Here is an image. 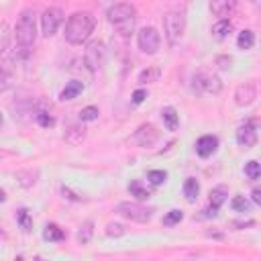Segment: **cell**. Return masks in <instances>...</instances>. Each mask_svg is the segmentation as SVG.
Instances as JSON below:
<instances>
[{
  "label": "cell",
  "instance_id": "cell-1",
  "mask_svg": "<svg viewBox=\"0 0 261 261\" xmlns=\"http://www.w3.org/2000/svg\"><path fill=\"white\" fill-rule=\"evenodd\" d=\"M94 27H96L94 14L88 10H77L65 22V41L71 45H82L90 39V35L94 33Z\"/></svg>",
  "mask_w": 261,
  "mask_h": 261
},
{
  "label": "cell",
  "instance_id": "cell-2",
  "mask_svg": "<svg viewBox=\"0 0 261 261\" xmlns=\"http://www.w3.org/2000/svg\"><path fill=\"white\" fill-rule=\"evenodd\" d=\"M106 18L108 22L116 29V33L124 39H128L135 31V22H137V8L133 4H126V2H118V4H112L108 10H106Z\"/></svg>",
  "mask_w": 261,
  "mask_h": 261
},
{
  "label": "cell",
  "instance_id": "cell-3",
  "mask_svg": "<svg viewBox=\"0 0 261 261\" xmlns=\"http://www.w3.org/2000/svg\"><path fill=\"white\" fill-rule=\"evenodd\" d=\"M14 39L20 51H29L37 39V20H35V12L31 8H24L18 14L16 27H14Z\"/></svg>",
  "mask_w": 261,
  "mask_h": 261
},
{
  "label": "cell",
  "instance_id": "cell-4",
  "mask_svg": "<svg viewBox=\"0 0 261 261\" xmlns=\"http://www.w3.org/2000/svg\"><path fill=\"white\" fill-rule=\"evenodd\" d=\"M186 29V16L181 10H167L163 14V35L169 47H175Z\"/></svg>",
  "mask_w": 261,
  "mask_h": 261
},
{
  "label": "cell",
  "instance_id": "cell-5",
  "mask_svg": "<svg viewBox=\"0 0 261 261\" xmlns=\"http://www.w3.org/2000/svg\"><path fill=\"white\" fill-rule=\"evenodd\" d=\"M116 212L133 222H149L155 210L147 208L143 204H137V202H120V204H116Z\"/></svg>",
  "mask_w": 261,
  "mask_h": 261
},
{
  "label": "cell",
  "instance_id": "cell-6",
  "mask_svg": "<svg viewBox=\"0 0 261 261\" xmlns=\"http://www.w3.org/2000/svg\"><path fill=\"white\" fill-rule=\"evenodd\" d=\"M194 92L198 94H218L222 90V82L218 75L214 73H206V71H198L194 75V84H192Z\"/></svg>",
  "mask_w": 261,
  "mask_h": 261
},
{
  "label": "cell",
  "instance_id": "cell-7",
  "mask_svg": "<svg viewBox=\"0 0 261 261\" xmlns=\"http://www.w3.org/2000/svg\"><path fill=\"white\" fill-rule=\"evenodd\" d=\"M137 43H139V49L147 55H155L159 51V45H161V37L157 33L155 27H143L137 35Z\"/></svg>",
  "mask_w": 261,
  "mask_h": 261
},
{
  "label": "cell",
  "instance_id": "cell-8",
  "mask_svg": "<svg viewBox=\"0 0 261 261\" xmlns=\"http://www.w3.org/2000/svg\"><path fill=\"white\" fill-rule=\"evenodd\" d=\"M106 59V47L102 41H92L84 51V63L90 71H98L104 65Z\"/></svg>",
  "mask_w": 261,
  "mask_h": 261
},
{
  "label": "cell",
  "instance_id": "cell-9",
  "mask_svg": "<svg viewBox=\"0 0 261 261\" xmlns=\"http://www.w3.org/2000/svg\"><path fill=\"white\" fill-rule=\"evenodd\" d=\"M61 22H63V10L61 8L49 6V8L43 10V14H41V29H43V35L45 37L55 35Z\"/></svg>",
  "mask_w": 261,
  "mask_h": 261
},
{
  "label": "cell",
  "instance_id": "cell-10",
  "mask_svg": "<svg viewBox=\"0 0 261 261\" xmlns=\"http://www.w3.org/2000/svg\"><path fill=\"white\" fill-rule=\"evenodd\" d=\"M133 139H135L141 147H151V145H155V143L159 141V130H157L151 122H145V124H141V126L135 130Z\"/></svg>",
  "mask_w": 261,
  "mask_h": 261
},
{
  "label": "cell",
  "instance_id": "cell-11",
  "mask_svg": "<svg viewBox=\"0 0 261 261\" xmlns=\"http://www.w3.org/2000/svg\"><path fill=\"white\" fill-rule=\"evenodd\" d=\"M255 98H257V86H255V82H245V84L237 86V90H234V102L239 106H249V104L255 102Z\"/></svg>",
  "mask_w": 261,
  "mask_h": 261
},
{
  "label": "cell",
  "instance_id": "cell-12",
  "mask_svg": "<svg viewBox=\"0 0 261 261\" xmlns=\"http://www.w3.org/2000/svg\"><path fill=\"white\" fill-rule=\"evenodd\" d=\"M237 143L245 149H251L255 143H257V130H255V124L253 122H245L237 128Z\"/></svg>",
  "mask_w": 261,
  "mask_h": 261
},
{
  "label": "cell",
  "instance_id": "cell-13",
  "mask_svg": "<svg viewBox=\"0 0 261 261\" xmlns=\"http://www.w3.org/2000/svg\"><path fill=\"white\" fill-rule=\"evenodd\" d=\"M194 147H196V153L206 159V157H210V155L216 153V149H218V137L216 135H202L196 141Z\"/></svg>",
  "mask_w": 261,
  "mask_h": 261
},
{
  "label": "cell",
  "instance_id": "cell-14",
  "mask_svg": "<svg viewBox=\"0 0 261 261\" xmlns=\"http://www.w3.org/2000/svg\"><path fill=\"white\" fill-rule=\"evenodd\" d=\"M226 196H228V190H226V186H216L214 190H210V196H208V202H210V206L204 210V212H206V216H216V210H218V208L224 204Z\"/></svg>",
  "mask_w": 261,
  "mask_h": 261
},
{
  "label": "cell",
  "instance_id": "cell-15",
  "mask_svg": "<svg viewBox=\"0 0 261 261\" xmlns=\"http://www.w3.org/2000/svg\"><path fill=\"white\" fill-rule=\"evenodd\" d=\"M234 2L232 0H214L210 2V12L214 16H220V20H224V16H230L232 10H234Z\"/></svg>",
  "mask_w": 261,
  "mask_h": 261
},
{
  "label": "cell",
  "instance_id": "cell-16",
  "mask_svg": "<svg viewBox=\"0 0 261 261\" xmlns=\"http://www.w3.org/2000/svg\"><path fill=\"white\" fill-rule=\"evenodd\" d=\"M82 90H84V84H82V82H77V80L67 82V84H65V88L59 92V100H61V102L73 100V98H77V96L82 94Z\"/></svg>",
  "mask_w": 261,
  "mask_h": 261
},
{
  "label": "cell",
  "instance_id": "cell-17",
  "mask_svg": "<svg viewBox=\"0 0 261 261\" xmlns=\"http://www.w3.org/2000/svg\"><path fill=\"white\" fill-rule=\"evenodd\" d=\"M84 137H86V130H84L82 124H71V126H67L65 135H63L65 143H69V145H80V143L84 141Z\"/></svg>",
  "mask_w": 261,
  "mask_h": 261
},
{
  "label": "cell",
  "instance_id": "cell-18",
  "mask_svg": "<svg viewBox=\"0 0 261 261\" xmlns=\"http://www.w3.org/2000/svg\"><path fill=\"white\" fill-rule=\"evenodd\" d=\"M161 118H163V122H165V126L169 130H175L177 124H179V114H177V110L173 106H165L161 110Z\"/></svg>",
  "mask_w": 261,
  "mask_h": 261
},
{
  "label": "cell",
  "instance_id": "cell-19",
  "mask_svg": "<svg viewBox=\"0 0 261 261\" xmlns=\"http://www.w3.org/2000/svg\"><path fill=\"white\" fill-rule=\"evenodd\" d=\"M198 194H200V184L196 177H186L184 181V196L188 202H196L198 200Z\"/></svg>",
  "mask_w": 261,
  "mask_h": 261
},
{
  "label": "cell",
  "instance_id": "cell-20",
  "mask_svg": "<svg viewBox=\"0 0 261 261\" xmlns=\"http://www.w3.org/2000/svg\"><path fill=\"white\" fill-rule=\"evenodd\" d=\"M12 67H10V61H4L0 65V92H6L10 86H12Z\"/></svg>",
  "mask_w": 261,
  "mask_h": 261
},
{
  "label": "cell",
  "instance_id": "cell-21",
  "mask_svg": "<svg viewBox=\"0 0 261 261\" xmlns=\"http://www.w3.org/2000/svg\"><path fill=\"white\" fill-rule=\"evenodd\" d=\"M10 39H12V31H10L8 22H6V20H0V57L8 51Z\"/></svg>",
  "mask_w": 261,
  "mask_h": 261
},
{
  "label": "cell",
  "instance_id": "cell-22",
  "mask_svg": "<svg viewBox=\"0 0 261 261\" xmlns=\"http://www.w3.org/2000/svg\"><path fill=\"white\" fill-rule=\"evenodd\" d=\"M230 31H232V24H230V20H228V18L218 20V22H214V24H212V35H214L218 41L226 39V37L230 35Z\"/></svg>",
  "mask_w": 261,
  "mask_h": 261
},
{
  "label": "cell",
  "instance_id": "cell-23",
  "mask_svg": "<svg viewBox=\"0 0 261 261\" xmlns=\"http://www.w3.org/2000/svg\"><path fill=\"white\" fill-rule=\"evenodd\" d=\"M92 234H94V222H92V220H86V222L80 226L75 239H77L80 245H88V243L92 241Z\"/></svg>",
  "mask_w": 261,
  "mask_h": 261
},
{
  "label": "cell",
  "instance_id": "cell-24",
  "mask_svg": "<svg viewBox=\"0 0 261 261\" xmlns=\"http://www.w3.org/2000/svg\"><path fill=\"white\" fill-rule=\"evenodd\" d=\"M128 194L135 196L137 200H149V196H151V192H149L139 179H135V181L128 184Z\"/></svg>",
  "mask_w": 261,
  "mask_h": 261
},
{
  "label": "cell",
  "instance_id": "cell-25",
  "mask_svg": "<svg viewBox=\"0 0 261 261\" xmlns=\"http://www.w3.org/2000/svg\"><path fill=\"white\" fill-rule=\"evenodd\" d=\"M43 239L45 241H51V243H57V241H63L65 239V232L57 224H47L45 230H43Z\"/></svg>",
  "mask_w": 261,
  "mask_h": 261
},
{
  "label": "cell",
  "instance_id": "cell-26",
  "mask_svg": "<svg viewBox=\"0 0 261 261\" xmlns=\"http://www.w3.org/2000/svg\"><path fill=\"white\" fill-rule=\"evenodd\" d=\"M253 45H255V33L249 31V29L241 31L239 37H237V47L239 49H251Z\"/></svg>",
  "mask_w": 261,
  "mask_h": 261
},
{
  "label": "cell",
  "instance_id": "cell-27",
  "mask_svg": "<svg viewBox=\"0 0 261 261\" xmlns=\"http://www.w3.org/2000/svg\"><path fill=\"white\" fill-rule=\"evenodd\" d=\"M159 75H161L159 67H147V69H143V71L139 73V82H141V84H153V82L159 80Z\"/></svg>",
  "mask_w": 261,
  "mask_h": 261
},
{
  "label": "cell",
  "instance_id": "cell-28",
  "mask_svg": "<svg viewBox=\"0 0 261 261\" xmlns=\"http://www.w3.org/2000/svg\"><path fill=\"white\" fill-rule=\"evenodd\" d=\"M16 222L20 224V228H22L24 232H29V230L33 228V218H31V214H29V210H27V208L16 210Z\"/></svg>",
  "mask_w": 261,
  "mask_h": 261
},
{
  "label": "cell",
  "instance_id": "cell-29",
  "mask_svg": "<svg viewBox=\"0 0 261 261\" xmlns=\"http://www.w3.org/2000/svg\"><path fill=\"white\" fill-rule=\"evenodd\" d=\"M230 208H232L234 212L245 214V212H249V210H251V202H249L245 196H234V198L230 200Z\"/></svg>",
  "mask_w": 261,
  "mask_h": 261
},
{
  "label": "cell",
  "instance_id": "cell-30",
  "mask_svg": "<svg viewBox=\"0 0 261 261\" xmlns=\"http://www.w3.org/2000/svg\"><path fill=\"white\" fill-rule=\"evenodd\" d=\"M147 179H149L151 186H161L167 179V171H163V169H149L147 171Z\"/></svg>",
  "mask_w": 261,
  "mask_h": 261
},
{
  "label": "cell",
  "instance_id": "cell-31",
  "mask_svg": "<svg viewBox=\"0 0 261 261\" xmlns=\"http://www.w3.org/2000/svg\"><path fill=\"white\" fill-rule=\"evenodd\" d=\"M98 114H100V110L96 108V106H86V108H82L80 110V120L82 122H92V120H96L98 118Z\"/></svg>",
  "mask_w": 261,
  "mask_h": 261
},
{
  "label": "cell",
  "instance_id": "cell-32",
  "mask_svg": "<svg viewBox=\"0 0 261 261\" xmlns=\"http://www.w3.org/2000/svg\"><path fill=\"white\" fill-rule=\"evenodd\" d=\"M181 218H184V212H181V210H177V208H173V210H169V212L163 216V224L173 226V224H179V222H181Z\"/></svg>",
  "mask_w": 261,
  "mask_h": 261
},
{
  "label": "cell",
  "instance_id": "cell-33",
  "mask_svg": "<svg viewBox=\"0 0 261 261\" xmlns=\"http://www.w3.org/2000/svg\"><path fill=\"white\" fill-rule=\"evenodd\" d=\"M259 173H261V171H259V163H257L255 159L249 161V163H245V175H247L249 179H253V181L259 179Z\"/></svg>",
  "mask_w": 261,
  "mask_h": 261
},
{
  "label": "cell",
  "instance_id": "cell-34",
  "mask_svg": "<svg viewBox=\"0 0 261 261\" xmlns=\"http://www.w3.org/2000/svg\"><path fill=\"white\" fill-rule=\"evenodd\" d=\"M126 232V228H124V224H120V222H110L108 226H106V234L108 237H122Z\"/></svg>",
  "mask_w": 261,
  "mask_h": 261
},
{
  "label": "cell",
  "instance_id": "cell-35",
  "mask_svg": "<svg viewBox=\"0 0 261 261\" xmlns=\"http://www.w3.org/2000/svg\"><path fill=\"white\" fill-rule=\"evenodd\" d=\"M37 122L41 124V126H45V128H49V126H55V118L49 114V112H37Z\"/></svg>",
  "mask_w": 261,
  "mask_h": 261
},
{
  "label": "cell",
  "instance_id": "cell-36",
  "mask_svg": "<svg viewBox=\"0 0 261 261\" xmlns=\"http://www.w3.org/2000/svg\"><path fill=\"white\" fill-rule=\"evenodd\" d=\"M214 63L218 65V69L228 71V69H230V65H232V57H230V55H218Z\"/></svg>",
  "mask_w": 261,
  "mask_h": 261
},
{
  "label": "cell",
  "instance_id": "cell-37",
  "mask_svg": "<svg viewBox=\"0 0 261 261\" xmlns=\"http://www.w3.org/2000/svg\"><path fill=\"white\" fill-rule=\"evenodd\" d=\"M145 98H147V92L145 90H135L133 92V104H141Z\"/></svg>",
  "mask_w": 261,
  "mask_h": 261
},
{
  "label": "cell",
  "instance_id": "cell-38",
  "mask_svg": "<svg viewBox=\"0 0 261 261\" xmlns=\"http://www.w3.org/2000/svg\"><path fill=\"white\" fill-rule=\"evenodd\" d=\"M251 200H253L255 204H261V190H259V188H253V192H251Z\"/></svg>",
  "mask_w": 261,
  "mask_h": 261
},
{
  "label": "cell",
  "instance_id": "cell-39",
  "mask_svg": "<svg viewBox=\"0 0 261 261\" xmlns=\"http://www.w3.org/2000/svg\"><path fill=\"white\" fill-rule=\"evenodd\" d=\"M6 200V194H4V190H0V202H4Z\"/></svg>",
  "mask_w": 261,
  "mask_h": 261
},
{
  "label": "cell",
  "instance_id": "cell-40",
  "mask_svg": "<svg viewBox=\"0 0 261 261\" xmlns=\"http://www.w3.org/2000/svg\"><path fill=\"white\" fill-rule=\"evenodd\" d=\"M33 261H43V259H41V257H37V259H33Z\"/></svg>",
  "mask_w": 261,
  "mask_h": 261
},
{
  "label": "cell",
  "instance_id": "cell-41",
  "mask_svg": "<svg viewBox=\"0 0 261 261\" xmlns=\"http://www.w3.org/2000/svg\"><path fill=\"white\" fill-rule=\"evenodd\" d=\"M0 124H2V114H0Z\"/></svg>",
  "mask_w": 261,
  "mask_h": 261
}]
</instances>
